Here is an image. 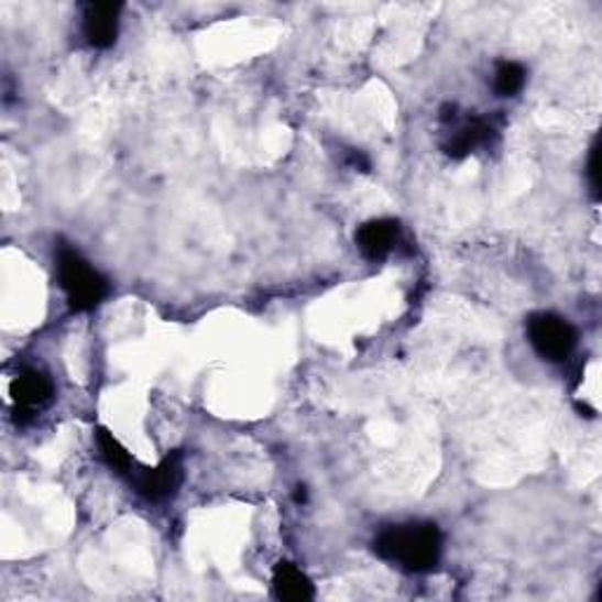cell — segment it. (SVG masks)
I'll use <instances>...</instances> for the list:
<instances>
[{
  "instance_id": "cell-1",
  "label": "cell",
  "mask_w": 602,
  "mask_h": 602,
  "mask_svg": "<svg viewBox=\"0 0 602 602\" xmlns=\"http://www.w3.org/2000/svg\"><path fill=\"white\" fill-rule=\"evenodd\" d=\"M374 554L407 572H431L442 554V532L436 523L393 525L374 539Z\"/></svg>"
},
{
  "instance_id": "cell-2",
  "label": "cell",
  "mask_w": 602,
  "mask_h": 602,
  "mask_svg": "<svg viewBox=\"0 0 602 602\" xmlns=\"http://www.w3.org/2000/svg\"><path fill=\"white\" fill-rule=\"evenodd\" d=\"M57 275L72 311H92L109 295V281L105 275L68 245H62L57 252Z\"/></svg>"
},
{
  "instance_id": "cell-3",
  "label": "cell",
  "mask_w": 602,
  "mask_h": 602,
  "mask_svg": "<svg viewBox=\"0 0 602 602\" xmlns=\"http://www.w3.org/2000/svg\"><path fill=\"white\" fill-rule=\"evenodd\" d=\"M527 337L535 351L548 363H562L577 349L579 335L572 322L556 314H535L527 320Z\"/></svg>"
},
{
  "instance_id": "cell-4",
  "label": "cell",
  "mask_w": 602,
  "mask_h": 602,
  "mask_svg": "<svg viewBox=\"0 0 602 602\" xmlns=\"http://www.w3.org/2000/svg\"><path fill=\"white\" fill-rule=\"evenodd\" d=\"M134 492L151 504L167 502V499L175 496L182 488L184 480V455L172 452L167 455L158 467L146 469L136 463L134 471L128 475Z\"/></svg>"
},
{
  "instance_id": "cell-5",
  "label": "cell",
  "mask_w": 602,
  "mask_h": 602,
  "mask_svg": "<svg viewBox=\"0 0 602 602\" xmlns=\"http://www.w3.org/2000/svg\"><path fill=\"white\" fill-rule=\"evenodd\" d=\"M10 395L14 403L17 422L24 424L29 417L36 415L41 407L53 401V382H50L41 370L24 368L10 384Z\"/></svg>"
},
{
  "instance_id": "cell-6",
  "label": "cell",
  "mask_w": 602,
  "mask_h": 602,
  "mask_svg": "<svg viewBox=\"0 0 602 602\" xmlns=\"http://www.w3.org/2000/svg\"><path fill=\"white\" fill-rule=\"evenodd\" d=\"M401 240V223L395 219H372L355 233V245L368 262H384Z\"/></svg>"
},
{
  "instance_id": "cell-7",
  "label": "cell",
  "mask_w": 602,
  "mask_h": 602,
  "mask_svg": "<svg viewBox=\"0 0 602 602\" xmlns=\"http://www.w3.org/2000/svg\"><path fill=\"white\" fill-rule=\"evenodd\" d=\"M120 10L118 3H88L83 10V36L88 45L97 50H107L118 39L120 26Z\"/></svg>"
},
{
  "instance_id": "cell-8",
  "label": "cell",
  "mask_w": 602,
  "mask_h": 602,
  "mask_svg": "<svg viewBox=\"0 0 602 602\" xmlns=\"http://www.w3.org/2000/svg\"><path fill=\"white\" fill-rule=\"evenodd\" d=\"M494 136H496V130L492 128L490 120L473 118V120H467L463 125H459L455 134H450V140H447L445 144V153L452 158H463L475 149L488 146Z\"/></svg>"
},
{
  "instance_id": "cell-9",
  "label": "cell",
  "mask_w": 602,
  "mask_h": 602,
  "mask_svg": "<svg viewBox=\"0 0 602 602\" xmlns=\"http://www.w3.org/2000/svg\"><path fill=\"white\" fill-rule=\"evenodd\" d=\"M273 593L281 600L289 602H306L316 595L314 583L297 565L281 560L273 570Z\"/></svg>"
},
{
  "instance_id": "cell-10",
  "label": "cell",
  "mask_w": 602,
  "mask_h": 602,
  "mask_svg": "<svg viewBox=\"0 0 602 602\" xmlns=\"http://www.w3.org/2000/svg\"><path fill=\"white\" fill-rule=\"evenodd\" d=\"M97 445H99L101 459H105L116 473L128 478L134 471L136 461L130 457V452L125 450V447L113 438V434L107 431V428H99V431H97Z\"/></svg>"
},
{
  "instance_id": "cell-11",
  "label": "cell",
  "mask_w": 602,
  "mask_h": 602,
  "mask_svg": "<svg viewBox=\"0 0 602 602\" xmlns=\"http://www.w3.org/2000/svg\"><path fill=\"white\" fill-rule=\"evenodd\" d=\"M525 68L515 62H502L494 72V92L499 97H515L525 85Z\"/></svg>"
},
{
  "instance_id": "cell-12",
  "label": "cell",
  "mask_w": 602,
  "mask_h": 602,
  "mask_svg": "<svg viewBox=\"0 0 602 602\" xmlns=\"http://www.w3.org/2000/svg\"><path fill=\"white\" fill-rule=\"evenodd\" d=\"M598 158H600V149H598V144H593L591 158H589V182H591L595 198L600 196V163H598Z\"/></svg>"
}]
</instances>
